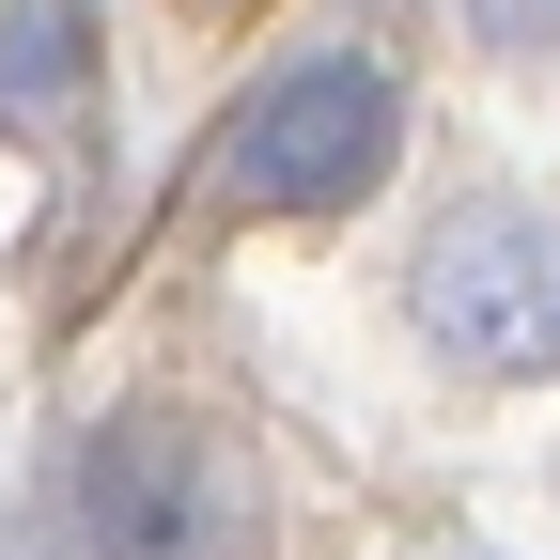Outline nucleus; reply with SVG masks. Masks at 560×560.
Listing matches in <instances>:
<instances>
[{"label":"nucleus","instance_id":"nucleus-4","mask_svg":"<svg viewBox=\"0 0 560 560\" xmlns=\"http://www.w3.org/2000/svg\"><path fill=\"white\" fill-rule=\"evenodd\" d=\"M109 79V47H94V0H0V125L47 140V125H79Z\"/></svg>","mask_w":560,"mask_h":560},{"label":"nucleus","instance_id":"nucleus-5","mask_svg":"<svg viewBox=\"0 0 560 560\" xmlns=\"http://www.w3.org/2000/svg\"><path fill=\"white\" fill-rule=\"evenodd\" d=\"M467 32L499 62H560V0H467Z\"/></svg>","mask_w":560,"mask_h":560},{"label":"nucleus","instance_id":"nucleus-3","mask_svg":"<svg viewBox=\"0 0 560 560\" xmlns=\"http://www.w3.org/2000/svg\"><path fill=\"white\" fill-rule=\"evenodd\" d=\"M405 327L436 342L452 374H482V389L560 374V219L514 202V187L436 202L420 249H405Z\"/></svg>","mask_w":560,"mask_h":560},{"label":"nucleus","instance_id":"nucleus-2","mask_svg":"<svg viewBox=\"0 0 560 560\" xmlns=\"http://www.w3.org/2000/svg\"><path fill=\"white\" fill-rule=\"evenodd\" d=\"M405 156V62L374 32H312L280 47L219 125V202L234 219H327Z\"/></svg>","mask_w":560,"mask_h":560},{"label":"nucleus","instance_id":"nucleus-1","mask_svg":"<svg viewBox=\"0 0 560 560\" xmlns=\"http://www.w3.org/2000/svg\"><path fill=\"white\" fill-rule=\"evenodd\" d=\"M32 545L47 560H265L280 482L202 405H94L32 482Z\"/></svg>","mask_w":560,"mask_h":560}]
</instances>
